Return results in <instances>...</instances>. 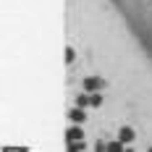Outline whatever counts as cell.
<instances>
[{"instance_id":"obj_9","label":"cell","mask_w":152,"mask_h":152,"mask_svg":"<svg viewBox=\"0 0 152 152\" xmlns=\"http://www.w3.org/2000/svg\"><path fill=\"white\" fill-rule=\"evenodd\" d=\"M123 152H134V150H131V147H126V150H123Z\"/></svg>"},{"instance_id":"obj_8","label":"cell","mask_w":152,"mask_h":152,"mask_svg":"<svg viewBox=\"0 0 152 152\" xmlns=\"http://www.w3.org/2000/svg\"><path fill=\"white\" fill-rule=\"evenodd\" d=\"M74 58H76V53H74V50H71V47H68V53H66V61L71 63V61H74Z\"/></svg>"},{"instance_id":"obj_7","label":"cell","mask_w":152,"mask_h":152,"mask_svg":"<svg viewBox=\"0 0 152 152\" xmlns=\"http://www.w3.org/2000/svg\"><path fill=\"white\" fill-rule=\"evenodd\" d=\"M92 107H100L102 105V97H100V94H92V102H89Z\"/></svg>"},{"instance_id":"obj_5","label":"cell","mask_w":152,"mask_h":152,"mask_svg":"<svg viewBox=\"0 0 152 152\" xmlns=\"http://www.w3.org/2000/svg\"><path fill=\"white\" fill-rule=\"evenodd\" d=\"M126 150V147H123L121 142H110V144H107V152H123Z\"/></svg>"},{"instance_id":"obj_2","label":"cell","mask_w":152,"mask_h":152,"mask_svg":"<svg viewBox=\"0 0 152 152\" xmlns=\"http://www.w3.org/2000/svg\"><path fill=\"white\" fill-rule=\"evenodd\" d=\"M66 137H68V144H74V142H84V134H81V129H79V126H71Z\"/></svg>"},{"instance_id":"obj_10","label":"cell","mask_w":152,"mask_h":152,"mask_svg":"<svg viewBox=\"0 0 152 152\" xmlns=\"http://www.w3.org/2000/svg\"><path fill=\"white\" fill-rule=\"evenodd\" d=\"M147 152H152V147H150V150H147Z\"/></svg>"},{"instance_id":"obj_6","label":"cell","mask_w":152,"mask_h":152,"mask_svg":"<svg viewBox=\"0 0 152 152\" xmlns=\"http://www.w3.org/2000/svg\"><path fill=\"white\" fill-rule=\"evenodd\" d=\"M89 102H92V97H87V94H79V97H76V105H79V107L89 105Z\"/></svg>"},{"instance_id":"obj_4","label":"cell","mask_w":152,"mask_h":152,"mask_svg":"<svg viewBox=\"0 0 152 152\" xmlns=\"http://www.w3.org/2000/svg\"><path fill=\"white\" fill-rule=\"evenodd\" d=\"M68 115H71V121H74V123H84V118H87V113H84L81 107H74Z\"/></svg>"},{"instance_id":"obj_3","label":"cell","mask_w":152,"mask_h":152,"mask_svg":"<svg viewBox=\"0 0 152 152\" xmlns=\"http://www.w3.org/2000/svg\"><path fill=\"white\" fill-rule=\"evenodd\" d=\"M131 139H134V129H129V126H123L121 131H118V142H121V144H129Z\"/></svg>"},{"instance_id":"obj_1","label":"cell","mask_w":152,"mask_h":152,"mask_svg":"<svg viewBox=\"0 0 152 152\" xmlns=\"http://www.w3.org/2000/svg\"><path fill=\"white\" fill-rule=\"evenodd\" d=\"M81 87H84V92H94V94H97V92L105 87V81H102L100 76H89V79H84V84H81Z\"/></svg>"}]
</instances>
